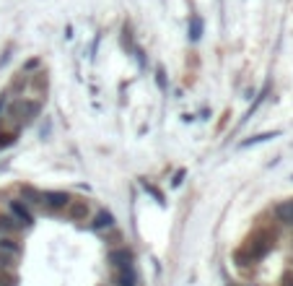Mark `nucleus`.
I'll list each match as a JSON object with an SVG mask.
<instances>
[{
    "instance_id": "nucleus-1",
    "label": "nucleus",
    "mask_w": 293,
    "mask_h": 286,
    "mask_svg": "<svg viewBox=\"0 0 293 286\" xmlns=\"http://www.w3.org/2000/svg\"><path fill=\"white\" fill-rule=\"evenodd\" d=\"M6 109H8L11 117H21V120L31 122L34 117H39V112H41V102H39V99H18V102H13V104L6 107Z\"/></svg>"
},
{
    "instance_id": "nucleus-2",
    "label": "nucleus",
    "mask_w": 293,
    "mask_h": 286,
    "mask_svg": "<svg viewBox=\"0 0 293 286\" xmlns=\"http://www.w3.org/2000/svg\"><path fill=\"white\" fill-rule=\"evenodd\" d=\"M41 203H47L50 208H68L70 195L62 193V190H45L41 193Z\"/></svg>"
},
{
    "instance_id": "nucleus-3",
    "label": "nucleus",
    "mask_w": 293,
    "mask_h": 286,
    "mask_svg": "<svg viewBox=\"0 0 293 286\" xmlns=\"http://www.w3.org/2000/svg\"><path fill=\"white\" fill-rule=\"evenodd\" d=\"M8 208H11V216L21 224V226H31V221H34V216H31V211L24 206L21 200H11L8 203Z\"/></svg>"
},
{
    "instance_id": "nucleus-4",
    "label": "nucleus",
    "mask_w": 293,
    "mask_h": 286,
    "mask_svg": "<svg viewBox=\"0 0 293 286\" xmlns=\"http://www.w3.org/2000/svg\"><path fill=\"white\" fill-rule=\"evenodd\" d=\"M65 211L73 221H86L89 219V203L86 200H70Z\"/></svg>"
},
{
    "instance_id": "nucleus-5",
    "label": "nucleus",
    "mask_w": 293,
    "mask_h": 286,
    "mask_svg": "<svg viewBox=\"0 0 293 286\" xmlns=\"http://www.w3.org/2000/svg\"><path fill=\"white\" fill-rule=\"evenodd\" d=\"M109 263L117 265V268H119V265H130V263H133V253H130L128 247L112 250V253H109Z\"/></svg>"
},
{
    "instance_id": "nucleus-6",
    "label": "nucleus",
    "mask_w": 293,
    "mask_h": 286,
    "mask_svg": "<svg viewBox=\"0 0 293 286\" xmlns=\"http://www.w3.org/2000/svg\"><path fill=\"white\" fill-rule=\"evenodd\" d=\"M275 216L283 221V224H288V226H293V200H285V203H278L275 206Z\"/></svg>"
},
{
    "instance_id": "nucleus-7",
    "label": "nucleus",
    "mask_w": 293,
    "mask_h": 286,
    "mask_svg": "<svg viewBox=\"0 0 293 286\" xmlns=\"http://www.w3.org/2000/svg\"><path fill=\"white\" fill-rule=\"evenodd\" d=\"M117 286H135L133 263H130V265H119V271H117Z\"/></svg>"
},
{
    "instance_id": "nucleus-8",
    "label": "nucleus",
    "mask_w": 293,
    "mask_h": 286,
    "mask_svg": "<svg viewBox=\"0 0 293 286\" xmlns=\"http://www.w3.org/2000/svg\"><path fill=\"white\" fill-rule=\"evenodd\" d=\"M112 224H114V216H112L109 211H99V214H96V219H94V224H91V229L101 232V229H109Z\"/></svg>"
},
{
    "instance_id": "nucleus-9",
    "label": "nucleus",
    "mask_w": 293,
    "mask_h": 286,
    "mask_svg": "<svg viewBox=\"0 0 293 286\" xmlns=\"http://www.w3.org/2000/svg\"><path fill=\"white\" fill-rule=\"evenodd\" d=\"M280 133L278 130H273V133H260V136H252V138H246V141H241L239 146L241 148H249V146H257V143H265V141H270V138H278Z\"/></svg>"
},
{
    "instance_id": "nucleus-10",
    "label": "nucleus",
    "mask_w": 293,
    "mask_h": 286,
    "mask_svg": "<svg viewBox=\"0 0 293 286\" xmlns=\"http://www.w3.org/2000/svg\"><path fill=\"white\" fill-rule=\"evenodd\" d=\"M0 253H8V255H18L21 253V247H18V242L16 239H11V237H0Z\"/></svg>"
},
{
    "instance_id": "nucleus-11",
    "label": "nucleus",
    "mask_w": 293,
    "mask_h": 286,
    "mask_svg": "<svg viewBox=\"0 0 293 286\" xmlns=\"http://www.w3.org/2000/svg\"><path fill=\"white\" fill-rule=\"evenodd\" d=\"M200 36H202V18L192 16L190 18V42H200Z\"/></svg>"
},
{
    "instance_id": "nucleus-12",
    "label": "nucleus",
    "mask_w": 293,
    "mask_h": 286,
    "mask_svg": "<svg viewBox=\"0 0 293 286\" xmlns=\"http://www.w3.org/2000/svg\"><path fill=\"white\" fill-rule=\"evenodd\" d=\"M26 86H29V75L21 70V73L13 78V84H11V91H13V94H18V91H24Z\"/></svg>"
},
{
    "instance_id": "nucleus-13",
    "label": "nucleus",
    "mask_w": 293,
    "mask_h": 286,
    "mask_svg": "<svg viewBox=\"0 0 293 286\" xmlns=\"http://www.w3.org/2000/svg\"><path fill=\"white\" fill-rule=\"evenodd\" d=\"M143 190H145V193H151V195H153V198H156V200L161 203V206H163V203H166V198H163V193H161V190H158L156 185H151L148 180H143Z\"/></svg>"
},
{
    "instance_id": "nucleus-14",
    "label": "nucleus",
    "mask_w": 293,
    "mask_h": 286,
    "mask_svg": "<svg viewBox=\"0 0 293 286\" xmlns=\"http://www.w3.org/2000/svg\"><path fill=\"white\" fill-rule=\"evenodd\" d=\"M16 229V224H13V216H0V234H11Z\"/></svg>"
},
{
    "instance_id": "nucleus-15",
    "label": "nucleus",
    "mask_w": 293,
    "mask_h": 286,
    "mask_svg": "<svg viewBox=\"0 0 293 286\" xmlns=\"http://www.w3.org/2000/svg\"><path fill=\"white\" fill-rule=\"evenodd\" d=\"M21 193H24V198H29V203H41V193H39V190H34V187L26 185Z\"/></svg>"
},
{
    "instance_id": "nucleus-16",
    "label": "nucleus",
    "mask_w": 293,
    "mask_h": 286,
    "mask_svg": "<svg viewBox=\"0 0 293 286\" xmlns=\"http://www.w3.org/2000/svg\"><path fill=\"white\" fill-rule=\"evenodd\" d=\"M156 84H158V89H161V91L169 89V84H166V70H163L161 65L156 68Z\"/></svg>"
},
{
    "instance_id": "nucleus-17",
    "label": "nucleus",
    "mask_w": 293,
    "mask_h": 286,
    "mask_svg": "<svg viewBox=\"0 0 293 286\" xmlns=\"http://www.w3.org/2000/svg\"><path fill=\"white\" fill-rule=\"evenodd\" d=\"M11 265H13V255L0 253V268H3V271H11Z\"/></svg>"
},
{
    "instance_id": "nucleus-18",
    "label": "nucleus",
    "mask_w": 293,
    "mask_h": 286,
    "mask_svg": "<svg viewBox=\"0 0 293 286\" xmlns=\"http://www.w3.org/2000/svg\"><path fill=\"white\" fill-rule=\"evenodd\" d=\"M16 141V136H8V133H0V148H8L11 143Z\"/></svg>"
},
{
    "instance_id": "nucleus-19",
    "label": "nucleus",
    "mask_w": 293,
    "mask_h": 286,
    "mask_svg": "<svg viewBox=\"0 0 293 286\" xmlns=\"http://www.w3.org/2000/svg\"><path fill=\"white\" fill-rule=\"evenodd\" d=\"M184 175H187L184 169H177V175H174V180H172V187H179V185L184 182Z\"/></svg>"
},
{
    "instance_id": "nucleus-20",
    "label": "nucleus",
    "mask_w": 293,
    "mask_h": 286,
    "mask_svg": "<svg viewBox=\"0 0 293 286\" xmlns=\"http://www.w3.org/2000/svg\"><path fill=\"white\" fill-rule=\"evenodd\" d=\"M280 286H293V271H285L280 276Z\"/></svg>"
},
{
    "instance_id": "nucleus-21",
    "label": "nucleus",
    "mask_w": 293,
    "mask_h": 286,
    "mask_svg": "<svg viewBox=\"0 0 293 286\" xmlns=\"http://www.w3.org/2000/svg\"><path fill=\"white\" fill-rule=\"evenodd\" d=\"M39 58H31V60H26V65H24V73H29V70H34V68H39Z\"/></svg>"
},
{
    "instance_id": "nucleus-22",
    "label": "nucleus",
    "mask_w": 293,
    "mask_h": 286,
    "mask_svg": "<svg viewBox=\"0 0 293 286\" xmlns=\"http://www.w3.org/2000/svg\"><path fill=\"white\" fill-rule=\"evenodd\" d=\"M8 107V94H0V112Z\"/></svg>"
},
{
    "instance_id": "nucleus-23",
    "label": "nucleus",
    "mask_w": 293,
    "mask_h": 286,
    "mask_svg": "<svg viewBox=\"0 0 293 286\" xmlns=\"http://www.w3.org/2000/svg\"><path fill=\"white\" fill-rule=\"evenodd\" d=\"M226 286H236V283H226Z\"/></svg>"
}]
</instances>
